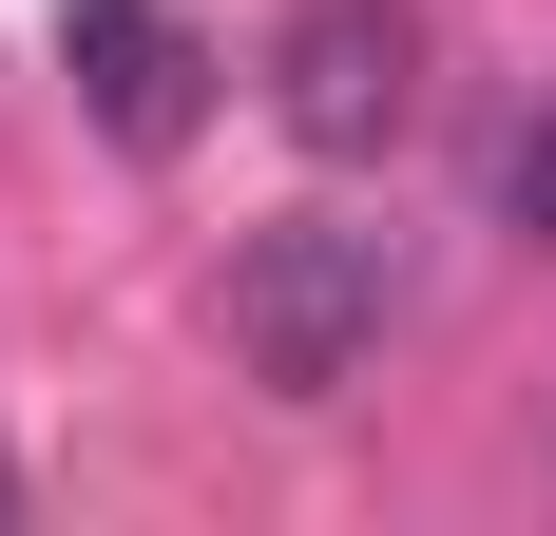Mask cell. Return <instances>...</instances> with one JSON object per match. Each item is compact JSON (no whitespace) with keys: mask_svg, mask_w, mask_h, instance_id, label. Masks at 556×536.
Segmentation results:
<instances>
[{"mask_svg":"<svg viewBox=\"0 0 556 536\" xmlns=\"http://www.w3.org/2000/svg\"><path fill=\"white\" fill-rule=\"evenodd\" d=\"M384 307H403V250L365 212H288V230L230 250V365L269 403H345V365L384 345Z\"/></svg>","mask_w":556,"mask_h":536,"instance_id":"6da1fadb","label":"cell"},{"mask_svg":"<svg viewBox=\"0 0 556 536\" xmlns=\"http://www.w3.org/2000/svg\"><path fill=\"white\" fill-rule=\"evenodd\" d=\"M58 58H77V115H97L115 154H192V115H212V39H192L173 0H58Z\"/></svg>","mask_w":556,"mask_h":536,"instance_id":"3957f363","label":"cell"},{"mask_svg":"<svg viewBox=\"0 0 556 536\" xmlns=\"http://www.w3.org/2000/svg\"><path fill=\"white\" fill-rule=\"evenodd\" d=\"M269 115L307 154H384L403 115H422V20L403 0H288L269 20Z\"/></svg>","mask_w":556,"mask_h":536,"instance_id":"7a4b0ae2","label":"cell"},{"mask_svg":"<svg viewBox=\"0 0 556 536\" xmlns=\"http://www.w3.org/2000/svg\"><path fill=\"white\" fill-rule=\"evenodd\" d=\"M0 498H20V480H0Z\"/></svg>","mask_w":556,"mask_h":536,"instance_id":"5b68a950","label":"cell"},{"mask_svg":"<svg viewBox=\"0 0 556 536\" xmlns=\"http://www.w3.org/2000/svg\"><path fill=\"white\" fill-rule=\"evenodd\" d=\"M500 192H518V212H556V115H538V135L500 154Z\"/></svg>","mask_w":556,"mask_h":536,"instance_id":"277c9868","label":"cell"}]
</instances>
